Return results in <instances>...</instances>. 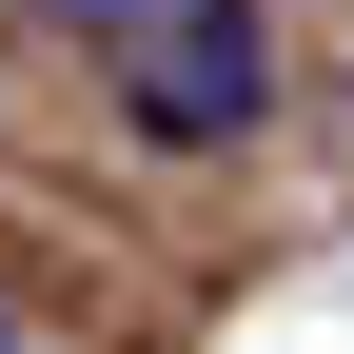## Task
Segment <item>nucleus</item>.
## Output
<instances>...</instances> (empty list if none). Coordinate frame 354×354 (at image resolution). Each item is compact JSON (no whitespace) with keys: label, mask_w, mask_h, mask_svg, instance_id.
Instances as JSON below:
<instances>
[{"label":"nucleus","mask_w":354,"mask_h":354,"mask_svg":"<svg viewBox=\"0 0 354 354\" xmlns=\"http://www.w3.org/2000/svg\"><path fill=\"white\" fill-rule=\"evenodd\" d=\"M39 20H59V39H158L177 0H39Z\"/></svg>","instance_id":"2"},{"label":"nucleus","mask_w":354,"mask_h":354,"mask_svg":"<svg viewBox=\"0 0 354 354\" xmlns=\"http://www.w3.org/2000/svg\"><path fill=\"white\" fill-rule=\"evenodd\" d=\"M118 99H138L158 158H236L256 118H276V39H256V0H177L158 39H118Z\"/></svg>","instance_id":"1"},{"label":"nucleus","mask_w":354,"mask_h":354,"mask_svg":"<svg viewBox=\"0 0 354 354\" xmlns=\"http://www.w3.org/2000/svg\"><path fill=\"white\" fill-rule=\"evenodd\" d=\"M0 354H20V315H0Z\"/></svg>","instance_id":"3"}]
</instances>
